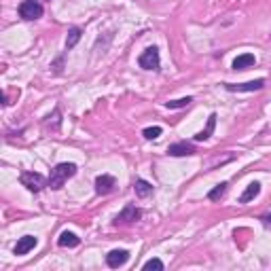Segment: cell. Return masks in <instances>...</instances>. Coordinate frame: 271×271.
<instances>
[{
	"label": "cell",
	"mask_w": 271,
	"mask_h": 271,
	"mask_svg": "<svg viewBox=\"0 0 271 271\" xmlns=\"http://www.w3.org/2000/svg\"><path fill=\"white\" fill-rule=\"evenodd\" d=\"M36 244H38V240H36L34 236H24L20 242H17V246H15V254H28L30 250L36 248Z\"/></svg>",
	"instance_id": "obj_10"
},
{
	"label": "cell",
	"mask_w": 271,
	"mask_h": 271,
	"mask_svg": "<svg viewBox=\"0 0 271 271\" xmlns=\"http://www.w3.org/2000/svg\"><path fill=\"white\" fill-rule=\"evenodd\" d=\"M78 244H80L78 236H76V233H72V231H64L58 238V246H62V248H76Z\"/></svg>",
	"instance_id": "obj_11"
},
{
	"label": "cell",
	"mask_w": 271,
	"mask_h": 271,
	"mask_svg": "<svg viewBox=\"0 0 271 271\" xmlns=\"http://www.w3.org/2000/svg\"><path fill=\"white\" fill-rule=\"evenodd\" d=\"M134 191H136V195L138 197H148V195H152V184L150 182H146V180H142V178H138L134 182Z\"/></svg>",
	"instance_id": "obj_14"
},
{
	"label": "cell",
	"mask_w": 271,
	"mask_h": 271,
	"mask_svg": "<svg viewBox=\"0 0 271 271\" xmlns=\"http://www.w3.org/2000/svg\"><path fill=\"white\" fill-rule=\"evenodd\" d=\"M42 4L36 2V0H24V2L20 4V17L26 22H34L38 20V17H42Z\"/></svg>",
	"instance_id": "obj_3"
},
{
	"label": "cell",
	"mask_w": 271,
	"mask_h": 271,
	"mask_svg": "<svg viewBox=\"0 0 271 271\" xmlns=\"http://www.w3.org/2000/svg\"><path fill=\"white\" fill-rule=\"evenodd\" d=\"M138 64H140V68H144V70H159V64H161L159 49H157V47H148V49L140 56Z\"/></svg>",
	"instance_id": "obj_4"
},
{
	"label": "cell",
	"mask_w": 271,
	"mask_h": 271,
	"mask_svg": "<svg viewBox=\"0 0 271 271\" xmlns=\"http://www.w3.org/2000/svg\"><path fill=\"white\" fill-rule=\"evenodd\" d=\"M114 186H116V180H114V176H110V174H102V176L96 178V193H98V195L112 193Z\"/></svg>",
	"instance_id": "obj_6"
},
{
	"label": "cell",
	"mask_w": 271,
	"mask_h": 271,
	"mask_svg": "<svg viewBox=\"0 0 271 271\" xmlns=\"http://www.w3.org/2000/svg\"><path fill=\"white\" fill-rule=\"evenodd\" d=\"M193 100L191 98H180V100H170V102H166V108H170V110H174V108H184V106H188Z\"/></svg>",
	"instance_id": "obj_18"
},
{
	"label": "cell",
	"mask_w": 271,
	"mask_h": 271,
	"mask_svg": "<svg viewBox=\"0 0 271 271\" xmlns=\"http://www.w3.org/2000/svg\"><path fill=\"white\" fill-rule=\"evenodd\" d=\"M142 269H144V271H148V269H155V271H164V263H161L159 258H150V260H146V263L142 265Z\"/></svg>",
	"instance_id": "obj_19"
},
{
	"label": "cell",
	"mask_w": 271,
	"mask_h": 271,
	"mask_svg": "<svg viewBox=\"0 0 271 271\" xmlns=\"http://www.w3.org/2000/svg\"><path fill=\"white\" fill-rule=\"evenodd\" d=\"M214 128H216V114L212 112V114H210V119H208V125H206V130H204V132H200V134H197V136H195V140H197V142H204V140H208V138H210V136H212Z\"/></svg>",
	"instance_id": "obj_15"
},
{
	"label": "cell",
	"mask_w": 271,
	"mask_h": 271,
	"mask_svg": "<svg viewBox=\"0 0 271 271\" xmlns=\"http://www.w3.org/2000/svg\"><path fill=\"white\" fill-rule=\"evenodd\" d=\"M140 208H136V206H125L123 208V212L116 214V218H114V224H130V222H136V220H140Z\"/></svg>",
	"instance_id": "obj_5"
},
{
	"label": "cell",
	"mask_w": 271,
	"mask_h": 271,
	"mask_svg": "<svg viewBox=\"0 0 271 271\" xmlns=\"http://www.w3.org/2000/svg\"><path fill=\"white\" fill-rule=\"evenodd\" d=\"M254 56L252 53H244V56H238L236 60H233V70H246V68H250V66H254Z\"/></svg>",
	"instance_id": "obj_12"
},
{
	"label": "cell",
	"mask_w": 271,
	"mask_h": 271,
	"mask_svg": "<svg viewBox=\"0 0 271 271\" xmlns=\"http://www.w3.org/2000/svg\"><path fill=\"white\" fill-rule=\"evenodd\" d=\"M20 182L28 188V191H32V193H38V191H42L44 186H49V180H44V176L36 174V172H22Z\"/></svg>",
	"instance_id": "obj_2"
},
{
	"label": "cell",
	"mask_w": 271,
	"mask_h": 271,
	"mask_svg": "<svg viewBox=\"0 0 271 271\" xmlns=\"http://www.w3.org/2000/svg\"><path fill=\"white\" fill-rule=\"evenodd\" d=\"M80 36H83V30L80 28H70L68 30V36H66V49H74L76 47V42L80 40Z\"/></svg>",
	"instance_id": "obj_17"
},
{
	"label": "cell",
	"mask_w": 271,
	"mask_h": 271,
	"mask_svg": "<svg viewBox=\"0 0 271 271\" xmlns=\"http://www.w3.org/2000/svg\"><path fill=\"white\" fill-rule=\"evenodd\" d=\"M227 188H229V184L227 182H220V184H216L210 193H208V200L210 202H220L224 195H227Z\"/></svg>",
	"instance_id": "obj_16"
},
{
	"label": "cell",
	"mask_w": 271,
	"mask_h": 271,
	"mask_svg": "<svg viewBox=\"0 0 271 271\" xmlns=\"http://www.w3.org/2000/svg\"><path fill=\"white\" fill-rule=\"evenodd\" d=\"M161 132H164V130L157 128V125H155V128H146V130H144V132H142V136H144L146 140H155V138H159V136H161Z\"/></svg>",
	"instance_id": "obj_20"
},
{
	"label": "cell",
	"mask_w": 271,
	"mask_h": 271,
	"mask_svg": "<svg viewBox=\"0 0 271 271\" xmlns=\"http://www.w3.org/2000/svg\"><path fill=\"white\" fill-rule=\"evenodd\" d=\"M260 222H263L267 229H271V212H269V214H263V216H260Z\"/></svg>",
	"instance_id": "obj_21"
},
{
	"label": "cell",
	"mask_w": 271,
	"mask_h": 271,
	"mask_svg": "<svg viewBox=\"0 0 271 271\" xmlns=\"http://www.w3.org/2000/svg\"><path fill=\"white\" fill-rule=\"evenodd\" d=\"M168 155L172 157H188V155H195V146L188 142H176V144H170L168 146Z\"/></svg>",
	"instance_id": "obj_9"
},
{
	"label": "cell",
	"mask_w": 271,
	"mask_h": 271,
	"mask_svg": "<svg viewBox=\"0 0 271 271\" xmlns=\"http://www.w3.org/2000/svg\"><path fill=\"white\" fill-rule=\"evenodd\" d=\"M128 258H130L128 250H110L106 254V265L110 269H119V267H123L125 263H128Z\"/></svg>",
	"instance_id": "obj_7"
},
{
	"label": "cell",
	"mask_w": 271,
	"mask_h": 271,
	"mask_svg": "<svg viewBox=\"0 0 271 271\" xmlns=\"http://www.w3.org/2000/svg\"><path fill=\"white\" fill-rule=\"evenodd\" d=\"M258 195H260V184H258V182H250V184L246 186V191L242 193L240 204H248V202H252V200H256Z\"/></svg>",
	"instance_id": "obj_13"
},
{
	"label": "cell",
	"mask_w": 271,
	"mask_h": 271,
	"mask_svg": "<svg viewBox=\"0 0 271 271\" xmlns=\"http://www.w3.org/2000/svg\"><path fill=\"white\" fill-rule=\"evenodd\" d=\"M74 174H76L74 164H58L49 174V186L53 188V191H58V188L64 186Z\"/></svg>",
	"instance_id": "obj_1"
},
{
	"label": "cell",
	"mask_w": 271,
	"mask_h": 271,
	"mask_svg": "<svg viewBox=\"0 0 271 271\" xmlns=\"http://www.w3.org/2000/svg\"><path fill=\"white\" fill-rule=\"evenodd\" d=\"M229 92H258V89L265 87V78H256V80H248V83H227L224 85Z\"/></svg>",
	"instance_id": "obj_8"
}]
</instances>
